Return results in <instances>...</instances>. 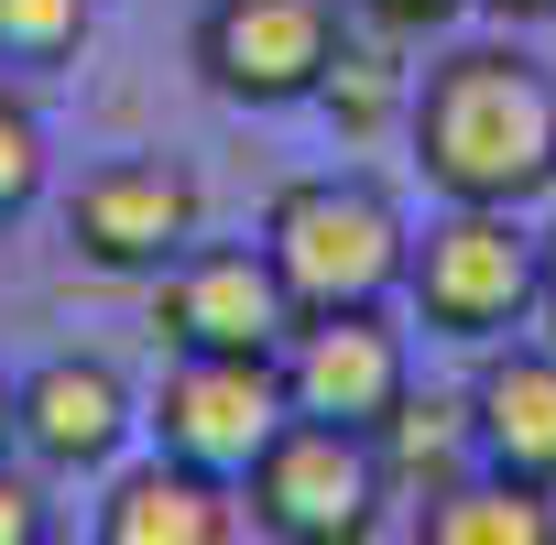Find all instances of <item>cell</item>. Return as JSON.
I'll return each instance as SVG.
<instances>
[{"label": "cell", "mask_w": 556, "mask_h": 545, "mask_svg": "<svg viewBox=\"0 0 556 545\" xmlns=\"http://www.w3.org/2000/svg\"><path fill=\"white\" fill-rule=\"evenodd\" d=\"M23 436V382H0V447Z\"/></svg>", "instance_id": "21"}, {"label": "cell", "mask_w": 556, "mask_h": 545, "mask_svg": "<svg viewBox=\"0 0 556 545\" xmlns=\"http://www.w3.org/2000/svg\"><path fill=\"white\" fill-rule=\"evenodd\" d=\"M121 426H131V393H121L99 360H45V371L23 382V447H34L45 469H99V458L121 447Z\"/></svg>", "instance_id": "10"}, {"label": "cell", "mask_w": 556, "mask_h": 545, "mask_svg": "<svg viewBox=\"0 0 556 545\" xmlns=\"http://www.w3.org/2000/svg\"><path fill=\"white\" fill-rule=\"evenodd\" d=\"M502 23H556V0H491Z\"/></svg>", "instance_id": "22"}, {"label": "cell", "mask_w": 556, "mask_h": 545, "mask_svg": "<svg viewBox=\"0 0 556 545\" xmlns=\"http://www.w3.org/2000/svg\"><path fill=\"white\" fill-rule=\"evenodd\" d=\"M317 99H328V121H339V131H382L393 110H415V99H404V66H393V55H361V45H339V55H328Z\"/></svg>", "instance_id": "15"}, {"label": "cell", "mask_w": 556, "mask_h": 545, "mask_svg": "<svg viewBox=\"0 0 556 545\" xmlns=\"http://www.w3.org/2000/svg\"><path fill=\"white\" fill-rule=\"evenodd\" d=\"M99 534L110 545H229L240 512H229V480H207L186 458H153L99 502Z\"/></svg>", "instance_id": "12"}, {"label": "cell", "mask_w": 556, "mask_h": 545, "mask_svg": "<svg viewBox=\"0 0 556 545\" xmlns=\"http://www.w3.org/2000/svg\"><path fill=\"white\" fill-rule=\"evenodd\" d=\"M77 251L99 272H164L175 251H197V186L153 153H121L77 186Z\"/></svg>", "instance_id": "9"}, {"label": "cell", "mask_w": 556, "mask_h": 545, "mask_svg": "<svg viewBox=\"0 0 556 545\" xmlns=\"http://www.w3.org/2000/svg\"><path fill=\"white\" fill-rule=\"evenodd\" d=\"M285 371L251 360V350H175L164 393H153V436L164 458L207 469V480H251V458L273 447V426H285Z\"/></svg>", "instance_id": "5"}, {"label": "cell", "mask_w": 556, "mask_h": 545, "mask_svg": "<svg viewBox=\"0 0 556 545\" xmlns=\"http://www.w3.org/2000/svg\"><path fill=\"white\" fill-rule=\"evenodd\" d=\"M45 534V502H34V480H12L0 469V545H34Z\"/></svg>", "instance_id": "19"}, {"label": "cell", "mask_w": 556, "mask_h": 545, "mask_svg": "<svg viewBox=\"0 0 556 545\" xmlns=\"http://www.w3.org/2000/svg\"><path fill=\"white\" fill-rule=\"evenodd\" d=\"M328 55H339V12L328 0H207V23H197V66L240 110L317 99Z\"/></svg>", "instance_id": "6"}, {"label": "cell", "mask_w": 556, "mask_h": 545, "mask_svg": "<svg viewBox=\"0 0 556 545\" xmlns=\"http://www.w3.org/2000/svg\"><path fill=\"white\" fill-rule=\"evenodd\" d=\"M393 491L371 426H328V415H285L273 447L251 458V523L285 545H361L371 502Z\"/></svg>", "instance_id": "3"}, {"label": "cell", "mask_w": 556, "mask_h": 545, "mask_svg": "<svg viewBox=\"0 0 556 545\" xmlns=\"http://www.w3.org/2000/svg\"><path fill=\"white\" fill-rule=\"evenodd\" d=\"M371 447H382L393 480H437V491H447L458 458L480 447V415H469V404H415V393H404V404L371 426Z\"/></svg>", "instance_id": "14"}, {"label": "cell", "mask_w": 556, "mask_h": 545, "mask_svg": "<svg viewBox=\"0 0 556 545\" xmlns=\"http://www.w3.org/2000/svg\"><path fill=\"white\" fill-rule=\"evenodd\" d=\"M469 415H480V458H491V469L556 491V350H502V360L480 371Z\"/></svg>", "instance_id": "11"}, {"label": "cell", "mask_w": 556, "mask_h": 545, "mask_svg": "<svg viewBox=\"0 0 556 545\" xmlns=\"http://www.w3.org/2000/svg\"><path fill=\"white\" fill-rule=\"evenodd\" d=\"M262 251H273V272H285L295 317L382 306V295L404 284V262H415L393 197H382V186H350V175H306V186H285V197H273V218H262Z\"/></svg>", "instance_id": "2"}, {"label": "cell", "mask_w": 556, "mask_h": 545, "mask_svg": "<svg viewBox=\"0 0 556 545\" xmlns=\"http://www.w3.org/2000/svg\"><path fill=\"white\" fill-rule=\"evenodd\" d=\"M34 197H45V131H34L23 99H0V229H12Z\"/></svg>", "instance_id": "17"}, {"label": "cell", "mask_w": 556, "mask_h": 545, "mask_svg": "<svg viewBox=\"0 0 556 545\" xmlns=\"http://www.w3.org/2000/svg\"><path fill=\"white\" fill-rule=\"evenodd\" d=\"M88 45V0H0V66H66Z\"/></svg>", "instance_id": "16"}, {"label": "cell", "mask_w": 556, "mask_h": 545, "mask_svg": "<svg viewBox=\"0 0 556 545\" xmlns=\"http://www.w3.org/2000/svg\"><path fill=\"white\" fill-rule=\"evenodd\" d=\"M534 306H545V317H556V229H545V240H534Z\"/></svg>", "instance_id": "20"}, {"label": "cell", "mask_w": 556, "mask_h": 545, "mask_svg": "<svg viewBox=\"0 0 556 545\" xmlns=\"http://www.w3.org/2000/svg\"><path fill=\"white\" fill-rule=\"evenodd\" d=\"M285 328H295V295H285V272H273V251H175L164 262V339L175 350L273 360Z\"/></svg>", "instance_id": "8"}, {"label": "cell", "mask_w": 556, "mask_h": 545, "mask_svg": "<svg viewBox=\"0 0 556 545\" xmlns=\"http://www.w3.org/2000/svg\"><path fill=\"white\" fill-rule=\"evenodd\" d=\"M556 534V491L491 469V480H447L426 502V545H545Z\"/></svg>", "instance_id": "13"}, {"label": "cell", "mask_w": 556, "mask_h": 545, "mask_svg": "<svg viewBox=\"0 0 556 545\" xmlns=\"http://www.w3.org/2000/svg\"><path fill=\"white\" fill-rule=\"evenodd\" d=\"M404 284L426 306L437 339H502L523 306H534V240L513 229V207H469L447 197V218L415 240L404 262Z\"/></svg>", "instance_id": "4"}, {"label": "cell", "mask_w": 556, "mask_h": 545, "mask_svg": "<svg viewBox=\"0 0 556 545\" xmlns=\"http://www.w3.org/2000/svg\"><path fill=\"white\" fill-rule=\"evenodd\" d=\"M371 23H393V34H437V23H458L469 0H361Z\"/></svg>", "instance_id": "18"}, {"label": "cell", "mask_w": 556, "mask_h": 545, "mask_svg": "<svg viewBox=\"0 0 556 545\" xmlns=\"http://www.w3.org/2000/svg\"><path fill=\"white\" fill-rule=\"evenodd\" d=\"M285 404L295 415H328V426H382L404 404V339L382 328V306H328V317H295L285 350Z\"/></svg>", "instance_id": "7"}, {"label": "cell", "mask_w": 556, "mask_h": 545, "mask_svg": "<svg viewBox=\"0 0 556 545\" xmlns=\"http://www.w3.org/2000/svg\"><path fill=\"white\" fill-rule=\"evenodd\" d=\"M415 153L447 197L469 207H523L534 186H556V88L545 66L469 45L415 88Z\"/></svg>", "instance_id": "1"}]
</instances>
